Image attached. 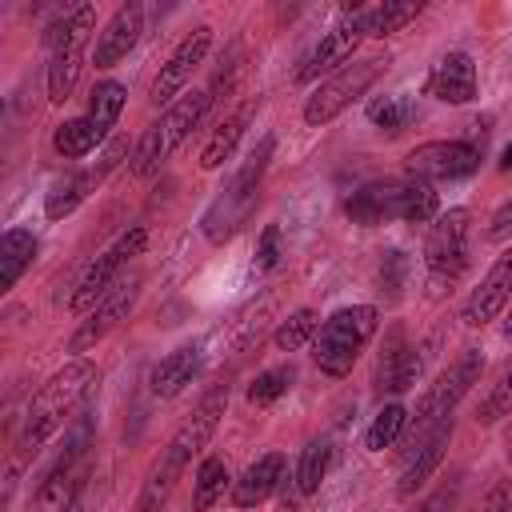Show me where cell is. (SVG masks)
<instances>
[{"mask_svg":"<svg viewBox=\"0 0 512 512\" xmlns=\"http://www.w3.org/2000/svg\"><path fill=\"white\" fill-rule=\"evenodd\" d=\"M224 408H228V384H216L200 396V404L184 416V424L168 436V444L160 448V456L152 460L144 484H140V496H136V508L132 512H160L164 500L172 496L176 480L184 476V468L192 464V456H200L208 448V440L216 436L220 420H224Z\"/></svg>","mask_w":512,"mask_h":512,"instance_id":"cell-1","label":"cell"},{"mask_svg":"<svg viewBox=\"0 0 512 512\" xmlns=\"http://www.w3.org/2000/svg\"><path fill=\"white\" fill-rule=\"evenodd\" d=\"M424 96L440 104H472L476 100V64L468 52H444L428 76H424Z\"/></svg>","mask_w":512,"mask_h":512,"instance_id":"cell-19","label":"cell"},{"mask_svg":"<svg viewBox=\"0 0 512 512\" xmlns=\"http://www.w3.org/2000/svg\"><path fill=\"white\" fill-rule=\"evenodd\" d=\"M200 368H204V352H200V344H184V348H176V352H168L160 364H152V372H148V388L156 392V396H176V392H184L196 376H200Z\"/></svg>","mask_w":512,"mask_h":512,"instance_id":"cell-24","label":"cell"},{"mask_svg":"<svg viewBox=\"0 0 512 512\" xmlns=\"http://www.w3.org/2000/svg\"><path fill=\"white\" fill-rule=\"evenodd\" d=\"M376 280H380V292H384L388 300H400L404 280H408V256H404V252H396V248H392V252H384Z\"/></svg>","mask_w":512,"mask_h":512,"instance_id":"cell-37","label":"cell"},{"mask_svg":"<svg viewBox=\"0 0 512 512\" xmlns=\"http://www.w3.org/2000/svg\"><path fill=\"white\" fill-rule=\"evenodd\" d=\"M420 348L404 336V328H392L384 336V348H380V360H376V388L380 392H404L416 384L420 376Z\"/></svg>","mask_w":512,"mask_h":512,"instance_id":"cell-20","label":"cell"},{"mask_svg":"<svg viewBox=\"0 0 512 512\" xmlns=\"http://www.w3.org/2000/svg\"><path fill=\"white\" fill-rule=\"evenodd\" d=\"M480 372H484V352H480V348H464V352L424 388V396L416 400V412H408V424H412L408 448H416L440 420H448V416L456 412V404L472 392V384L480 380ZM408 448H404V452H408Z\"/></svg>","mask_w":512,"mask_h":512,"instance_id":"cell-7","label":"cell"},{"mask_svg":"<svg viewBox=\"0 0 512 512\" xmlns=\"http://www.w3.org/2000/svg\"><path fill=\"white\" fill-rule=\"evenodd\" d=\"M96 384H100V368H96L92 360H84V356L68 360L60 372H52V376L44 380V388L28 400L24 416H20L16 448H20L24 456H36V452L72 420V412L84 408V400L96 392Z\"/></svg>","mask_w":512,"mask_h":512,"instance_id":"cell-2","label":"cell"},{"mask_svg":"<svg viewBox=\"0 0 512 512\" xmlns=\"http://www.w3.org/2000/svg\"><path fill=\"white\" fill-rule=\"evenodd\" d=\"M92 424H76V432L68 436L64 452L56 456V464L40 476L36 492H32V512H72L76 496L92 472Z\"/></svg>","mask_w":512,"mask_h":512,"instance_id":"cell-8","label":"cell"},{"mask_svg":"<svg viewBox=\"0 0 512 512\" xmlns=\"http://www.w3.org/2000/svg\"><path fill=\"white\" fill-rule=\"evenodd\" d=\"M140 284H144V276L136 272L132 280H120L88 316H80V324L72 328V336H68V352L72 356H84V352H92L128 312H132V304H136V296H140Z\"/></svg>","mask_w":512,"mask_h":512,"instance_id":"cell-15","label":"cell"},{"mask_svg":"<svg viewBox=\"0 0 512 512\" xmlns=\"http://www.w3.org/2000/svg\"><path fill=\"white\" fill-rule=\"evenodd\" d=\"M420 12H424L420 0H384V4H376V8H364V24H368V36H372V40H384V36L408 28Z\"/></svg>","mask_w":512,"mask_h":512,"instance_id":"cell-29","label":"cell"},{"mask_svg":"<svg viewBox=\"0 0 512 512\" xmlns=\"http://www.w3.org/2000/svg\"><path fill=\"white\" fill-rule=\"evenodd\" d=\"M252 116H256V100H244L240 108H232V112L216 124V132L208 136V144H204V152H200V168H204V172L220 168V164L236 152V144L244 140V132H248Z\"/></svg>","mask_w":512,"mask_h":512,"instance_id":"cell-25","label":"cell"},{"mask_svg":"<svg viewBox=\"0 0 512 512\" xmlns=\"http://www.w3.org/2000/svg\"><path fill=\"white\" fill-rule=\"evenodd\" d=\"M508 300H512V244L492 260V268L484 272V280L472 288V296L464 300L460 320L468 328H484L488 320H496L504 312Z\"/></svg>","mask_w":512,"mask_h":512,"instance_id":"cell-17","label":"cell"},{"mask_svg":"<svg viewBox=\"0 0 512 512\" xmlns=\"http://www.w3.org/2000/svg\"><path fill=\"white\" fill-rule=\"evenodd\" d=\"M212 88H196V92H184L176 104H168L164 112H160V120H152L148 128H144V136L136 140V148H132V176H140V180H148V176H156L160 168H164V160L196 132V124L208 116V108H212Z\"/></svg>","mask_w":512,"mask_h":512,"instance_id":"cell-4","label":"cell"},{"mask_svg":"<svg viewBox=\"0 0 512 512\" xmlns=\"http://www.w3.org/2000/svg\"><path fill=\"white\" fill-rule=\"evenodd\" d=\"M328 464H332V444L328 440H312L304 452H300V460H296V492L300 496H312L316 488H320V480L328 476Z\"/></svg>","mask_w":512,"mask_h":512,"instance_id":"cell-34","label":"cell"},{"mask_svg":"<svg viewBox=\"0 0 512 512\" xmlns=\"http://www.w3.org/2000/svg\"><path fill=\"white\" fill-rule=\"evenodd\" d=\"M92 28H96V8L80 4L44 32V44H48V100L52 104H64L76 92Z\"/></svg>","mask_w":512,"mask_h":512,"instance_id":"cell-6","label":"cell"},{"mask_svg":"<svg viewBox=\"0 0 512 512\" xmlns=\"http://www.w3.org/2000/svg\"><path fill=\"white\" fill-rule=\"evenodd\" d=\"M144 244H148V228H128L124 236H116L88 268H84V276L76 280V288H72V296H68V312L72 316H88L116 284H120V272L144 252Z\"/></svg>","mask_w":512,"mask_h":512,"instance_id":"cell-9","label":"cell"},{"mask_svg":"<svg viewBox=\"0 0 512 512\" xmlns=\"http://www.w3.org/2000/svg\"><path fill=\"white\" fill-rule=\"evenodd\" d=\"M140 32H144V4H120V8L112 12V20L104 24V32L96 36V52H92L96 68L120 64V60L136 48Z\"/></svg>","mask_w":512,"mask_h":512,"instance_id":"cell-21","label":"cell"},{"mask_svg":"<svg viewBox=\"0 0 512 512\" xmlns=\"http://www.w3.org/2000/svg\"><path fill=\"white\" fill-rule=\"evenodd\" d=\"M376 328H380V308H376V304H348V308H336V312L320 324V332H316V340H312V360H316V368H320L324 376H332V380L348 376L352 364L360 360L364 344L376 336Z\"/></svg>","mask_w":512,"mask_h":512,"instance_id":"cell-5","label":"cell"},{"mask_svg":"<svg viewBox=\"0 0 512 512\" xmlns=\"http://www.w3.org/2000/svg\"><path fill=\"white\" fill-rule=\"evenodd\" d=\"M208 48H212V28L208 24H196L192 32H184L180 44L168 52V60L160 64V72L152 80V100L156 104H176V96L184 92V84L192 80V72L204 64Z\"/></svg>","mask_w":512,"mask_h":512,"instance_id":"cell-16","label":"cell"},{"mask_svg":"<svg viewBox=\"0 0 512 512\" xmlns=\"http://www.w3.org/2000/svg\"><path fill=\"white\" fill-rule=\"evenodd\" d=\"M276 260H280V224H268L256 244V268L268 272V268H276Z\"/></svg>","mask_w":512,"mask_h":512,"instance_id":"cell-38","label":"cell"},{"mask_svg":"<svg viewBox=\"0 0 512 512\" xmlns=\"http://www.w3.org/2000/svg\"><path fill=\"white\" fill-rule=\"evenodd\" d=\"M380 72H384V60H356V64L332 72L328 80H320V84L312 88V96L304 100V112H300L304 124H308V128L332 124L344 108H352V104L376 84Z\"/></svg>","mask_w":512,"mask_h":512,"instance_id":"cell-11","label":"cell"},{"mask_svg":"<svg viewBox=\"0 0 512 512\" xmlns=\"http://www.w3.org/2000/svg\"><path fill=\"white\" fill-rule=\"evenodd\" d=\"M40 252V240L28 228H8L0 236V292H12L20 284V276L32 268Z\"/></svg>","mask_w":512,"mask_h":512,"instance_id":"cell-26","label":"cell"},{"mask_svg":"<svg viewBox=\"0 0 512 512\" xmlns=\"http://www.w3.org/2000/svg\"><path fill=\"white\" fill-rule=\"evenodd\" d=\"M124 100H128V88H124L120 80H100V84L88 92V120L108 136L112 124H116L120 112H124Z\"/></svg>","mask_w":512,"mask_h":512,"instance_id":"cell-31","label":"cell"},{"mask_svg":"<svg viewBox=\"0 0 512 512\" xmlns=\"http://www.w3.org/2000/svg\"><path fill=\"white\" fill-rule=\"evenodd\" d=\"M368 40V24H364V8H344V16L316 40V48L304 56V64L296 68V80L300 84H312L320 80L324 72H340L348 68V60L356 56V48Z\"/></svg>","mask_w":512,"mask_h":512,"instance_id":"cell-13","label":"cell"},{"mask_svg":"<svg viewBox=\"0 0 512 512\" xmlns=\"http://www.w3.org/2000/svg\"><path fill=\"white\" fill-rule=\"evenodd\" d=\"M468 236H472V212L468 208H448L428 224L424 236V268H428V284L436 292H444L448 284H456V276L468 264Z\"/></svg>","mask_w":512,"mask_h":512,"instance_id":"cell-10","label":"cell"},{"mask_svg":"<svg viewBox=\"0 0 512 512\" xmlns=\"http://www.w3.org/2000/svg\"><path fill=\"white\" fill-rule=\"evenodd\" d=\"M452 496H456V488H440V492H432L416 512H448V504H452Z\"/></svg>","mask_w":512,"mask_h":512,"instance_id":"cell-41","label":"cell"},{"mask_svg":"<svg viewBox=\"0 0 512 512\" xmlns=\"http://www.w3.org/2000/svg\"><path fill=\"white\" fill-rule=\"evenodd\" d=\"M104 144V132L88 120V116H72V120H60L56 132H52V148L64 156V160H84L88 152H96Z\"/></svg>","mask_w":512,"mask_h":512,"instance_id":"cell-27","label":"cell"},{"mask_svg":"<svg viewBox=\"0 0 512 512\" xmlns=\"http://www.w3.org/2000/svg\"><path fill=\"white\" fill-rule=\"evenodd\" d=\"M484 144L480 140H424L404 156V176L440 184V180H464L480 168Z\"/></svg>","mask_w":512,"mask_h":512,"instance_id":"cell-12","label":"cell"},{"mask_svg":"<svg viewBox=\"0 0 512 512\" xmlns=\"http://www.w3.org/2000/svg\"><path fill=\"white\" fill-rule=\"evenodd\" d=\"M292 380H296V368H292V364H276V368L256 372L252 384H248V404L268 408L272 400H280V396L292 388Z\"/></svg>","mask_w":512,"mask_h":512,"instance_id":"cell-35","label":"cell"},{"mask_svg":"<svg viewBox=\"0 0 512 512\" xmlns=\"http://www.w3.org/2000/svg\"><path fill=\"white\" fill-rule=\"evenodd\" d=\"M504 416H512V364L496 376V384L480 396V408H476V420L480 424H496Z\"/></svg>","mask_w":512,"mask_h":512,"instance_id":"cell-36","label":"cell"},{"mask_svg":"<svg viewBox=\"0 0 512 512\" xmlns=\"http://www.w3.org/2000/svg\"><path fill=\"white\" fill-rule=\"evenodd\" d=\"M412 120H416V100L404 92H388V96H376L368 104V124L380 128L384 136H400Z\"/></svg>","mask_w":512,"mask_h":512,"instance_id":"cell-30","label":"cell"},{"mask_svg":"<svg viewBox=\"0 0 512 512\" xmlns=\"http://www.w3.org/2000/svg\"><path fill=\"white\" fill-rule=\"evenodd\" d=\"M504 448H508V460H512V424H508V432H504Z\"/></svg>","mask_w":512,"mask_h":512,"instance_id":"cell-43","label":"cell"},{"mask_svg":"<svg viewBox=\"0 0 512 512\" xmlns=\"http://www.w3.org/2000/svg\"><path fill=\"white\" fill-rule=\"evenodd\" d=\"M284 468H288L284 452H264V456H256V460L240 472V480L232 484V504H236V508H256V504H264V500L280 488Z\"/></svg>","mask_w":512,"mask_h":512,"instance_id":"cell-22","label":"cell"},{"mask_svg":"<svg viewBox=\"0 0 512 512\" xmlns=\"http://www.w3.org/2000/svg\"><path fill=\"white\" fill-rule=\"evenodd\" d=\"M452 416L448 420H440L416 448H408L404 452V472H400V480H396V496L400 500H412L428 480H432V472L444 464V456H448V444H452Z\"/></svg>","mask_w":512,"mask_h":512,"instance_id":"cell-18","label":"cell"},{"mask_svg":"<svg viewBox=\"0 0 512 512\" xmlns=\"http://www.w3.org/2000/svg\"><path fill=\"white\" fill-rule=\"evenodd\" d=\"M124 156H128V140L116 136V140L104 144L100 164H92V168H72V172H64V176H56V180L48 184V192H44V216H48V220L72 216V212L96 192V184H100Z\"/></svg>","mask_w":512,"mask_h":512,"instance_id":"cell-14","label":"cell"},{"mask_svg":"<svg viewBox=\"0 0 512 512\" xmlns=\"http://www.w3.org/2000/svg\"><path fill=\"white\" fill-rule=\"evenodd\" d=\"M500 168H512V144L504 148V156H500Z\"/></svg>","mask_w":512,"mask_h":512,"instance_id":"cell-42","label":"cell"},{"mask_svg":"<svg viewBox=\"0 0 512 512\" xmlns=\"http://www.w3.org/2000/svg\"><path fill=\"white\" fill-rule=\"evenodd\" d=\"M272 152H276V136L264 132V136L248 148V156L240 160V168L228 176V184L220 188V196H228V200L252 208V204H256V192H260V180H264V172H268V164H272Z\"/></svg>","mask_w":512,"mask_h":512,"instance_id":"cell-23","label":"cell"},{"mask_svg":"<svg viewBox=\"0 0 512 512\" xmlns=\"http://www.w3.org/2000/svg\"><path fill=\"white\" fill-rule=\"evenodd\" d=\"M232 476H228V464L220 456H204L200 468H196V480H192V508L196 512H208L224 500V492H232Z\"/></svg>","mask_w":512,"mask_h":512,"instance_id":"cell-28","label":"cell"},{"mask_svg":"<svg viewBox=\"0 0 512 512\" xmlns=\"http://www.w3.org/2000/svg\"><path fill=\"white\" fill-rule=\"evenodd\" d=\"M508 236H512V196L492 212V220L484 228V240H492V244H504Z\"/></svg>","mask_w":512,"mask_h":512,"instance_id":"cell-39","label":"cell"},{"mask_svg":"<svg viewBox=\"0 0 512 512\" xmlns=\"http://www.w3.org/2000/svg\"><path fill=\"white\" fill-rule=\"evenodd\" d=\"M344 212L352 224L360 228H376V224H428L440 216V192L428 180L416 176H396V180H372L364 188H356L344 200Z\"/></svg>","mask_w":512,"mask_h":512,"instance_id":"cell-3","label":"cell"},{"mask_svg":"<svg viewBox=\"0 0 512 512\" xmlns=\"http://www.w3.org/2000/svg\"><path fill=\"white\" fill-rule=\"evenodd\" d=\"M480 512H512V480H496V484L488 488Z\"/></svg>","mask_w":512,"mask_h":512,"instance_id":"cell-40","label":"cell"},{"mask_svg":"<svg viewBox=\"0 0 512 512\" xmlns=\"http://www.w3.org/2000/svg\"><path fill=\"white\" fill-rule=\"evenodd\" d=\"M404 428H408V408H404V404H384V408L372 416L368 432H364V448H368V452H384V448H392V444L404 436Z\"/></svg>","mask_w":512,"mask_h":512,"instance_id":"cell-33","label":"cell"},{"mask_svg":"<svg viewBox=\"0 0 512 512\" xmlns=\"http://www.w3.org/2000/svg\"><path fill=\"white\" fill-rule=\"evenodd\" d=\"M320 332V312L316 308H296L288 320H280V328L272 332V344L280 352H300L304 344H312Z\"/></svg>","mask_w":512,"mask_h":512,"instance_id":"cell-32","label":"cell"}]
</instances>
